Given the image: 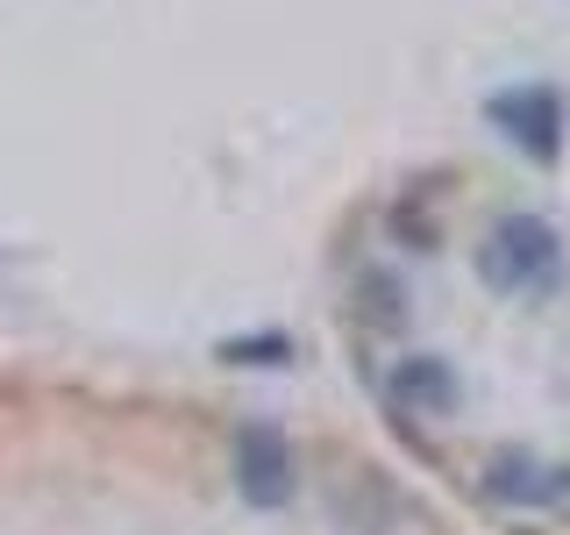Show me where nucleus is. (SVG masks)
Segmentation results:
<instances>
[{"instance_id": "f257e3e1", "label": "nucleus", "mask_w": 570, "mask_h": 535, "mask_svg": "<svg viewBox=\"0 0 570 535\" xmlns=\"http://www.w3.org/2000/svg\"><path fill=\"white\" fill-rule=\"evenodd\" d=\"M321 293L371 436L478 535H570V207L499 157L364 186Z\"/></svg>"}]
</instances>
